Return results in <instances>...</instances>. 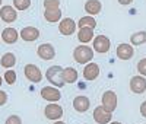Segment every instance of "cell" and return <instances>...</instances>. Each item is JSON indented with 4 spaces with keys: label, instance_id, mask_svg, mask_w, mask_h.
Returning a JSON list of instances; mask_svg holds the SVG:
<instances>
[{
    "label": "cell",
    "instance_id": "6da1fadb",
    "mask_svg": "<svg viewBox=\"0 0 146 124\" xmlns=\"http://www.w3.org/2000/svg\"><path fill=\"white\" fill-rule=\"evenodd\" d=\"M45 76H47L48 82H50L51 85L58 86V88H62V86L66 83L64 79H63V69L60 67V66H51V67H48Z\"/></svg>",
    "mask_w": 146,
    "mask_h": 124
},
{
    "label": "cell",
    "instance_id": "7a4b0ae2",
    "mask_svg": "<svg viewBox=\"0 0 146 124\" xmlns=\"http://www.w3.org/2000/svg\"><path fill=\"white\" fill-rule=\"evenodd\" d=\"M73 57H75V60L78 61V63L85 64V63H88V61L92 60L94 51L88 45H79V47L75 48V51H73Z\"/></svg>",
    "mask_w": 146,
    "mask_h": 124
},
{
    "label": "cell",
    "instance_id": "3957f363",
    "mask_svg": "<svg viewBox=\"0 0 146 124\" xmlns=\"http://www.w3.org/2000/svg\"><path fill=\"white\" fill-rule=\"evenodd\" d=\"M111 118H113L111 111H108L102 105L101 107H96L94 109V120L98 123V124H107V123L111 121Z\"/></svg>",
    "mask_w": 146,
    "mask_h": 124
},
{
    "label": "cell",
    "instance_id": "277c9868",
    "mask_svg": "<svg viewBox=\"0 0 146 124\" xmlns=\"http://www.w3.org/2000/svg\"><path fill=\"white\" fill-rule=\"evenodd\" d=\"M25 76L28 80L34 82V83H38L41 82L42 79V74H41V70L36 67L35 64H27L25 66Z\"/></svg>",
    "mask_w": 146,
    "mask_h": 124
},
{
    "label": "cell",
    "instance_id": "5b68a950",
    "mask_svg": "<svg viewBox=\"0 0 146 124\" xmlns=\"http://www.w3.org/2000/svg\"><path fill=\"white\" fill-rule=\"evenodd\" d=\"M102 107L107 108L108 111H111V113L115 109V107H117V95L113 91H107L102 95Z\"/></svg>",
    "mask_w": 146,
    "mask_h": 124
},
{
    "label": "cell",
    "instance_id": "8992f818",
    "mask_svg": "<svg viewBox=\"0 0 146 124\" xmlns=\"http://www.w3.org/2000/svg\"><path fill=\"white\" fill-rule=\"evenodd\" d=\"M44 113H45V117L50 120H60L63 115V108L57 104H50L45 107Z\"/></svg>",
    "mask_w": 146,
    "mask_h": 124
},
{
    "label": "cell",
    "instance_id": "52a82bcc",
    "mask_svg": "<svg viewBox=\"0 0 146 124\" xmlns=\"http://www.w3.org/2000/svg\"><path fill=\"white\" fill-rule=\"evenodd\" d=\"M110 45H111V42H110V40L105 35H98L94 40V48L98 53H107L110 50Z\"/></svg>",
    "mask_w": 146,
    "mask_h": 124
},
{
    "label": "cell",
    "instance_id": "ba28073f",
    "mask_svg": "<svg viewBox=\"0 0 146 124\" xmlns=\"http://www.w3.org/2000/svg\"><path fill=\"white\" fill-rule=\"evenodd\" d=\"M41 96L47 101H51V102H56L62 98V93H60L58 89L56 88H51V86H45V88L41 89Z\"/></svg>",
    "mask_w": 146,
    "mask_h": 124
},
{
    "label": "cell",
    "instance_id": "9c48e42d",
    "mask_svg": "<svg viewBox=\"0 0 146 124\" xmlns=\"http://www.w3.org/2000/svg\"><path fill=\"white\" fill-rule=\"evenodd\" d=\"M58 29L63 35H72L76 31V22L73 19H70V18H66V19H63L62 22H60Z\"/></svg>",
    "mask_w": 146,
    "mask_h": 124
},
{
    "label": "cell",
    "instance_id": "30bf717a",
    "mask_svg": "<svg viewBox=\"0 0 146 124\" xmlns=\"http://www.w3.org/2000/svg\"><path fill=\"white\" fill-rule=\"evenodd\" d=\"M130 89L135 93H143L146 91V79L140 76H135L130 80Z\"/></svg>",
    "mask_w": 146,
    "mask_h": 124
},
{
    "label": "cell",
    "instance_id": "8fae6325",
    "mask_svg": "<svg viewBox=\"0 0 146 124\" xmlns=\"http://www.w3.org/2000/svg\"><path fill=\"white\" fill-rule=\"evenodd\" d=\"M36 53H38V56L42 58V60H51L54 58L56 56V51H54V47L51 44H41L38 47V50H36Z\"/></svg>",
    "mask_w": 146,
    "mask_h": 124
},
{
    "label": "cell",
    "instance_id": "7c38bea8",
    "mask_svg": "<svg viewBox=\"0 0 146 124\" xmlns=\"http://www.w3.org/2000/svg\"><path fill=\"white\" fill-rule=\"evenodd\" d=\"M0 18H2V21L10 23V22H15L16 21L18 13H16V10L12 7V6H3L2 10H0Z\"/></svg>",
    "mask_w": 146,
    "mask_h": 124
},
{
    "label": "cell",
    "instance_id": "4fadbf2b",
    "mask_svg": "<svg viewBox=\"0 0 146 124\" xmlns=\"http://www.w3.org/2000/svg\"><path fill=\"white\" fill-rule=\"evenodd\" d=\"M133 54H135V50L129 44H120L117 47V57L121 60H129L133 57Z\"/></svg>",
    "mask_w": 146,
    "mask_h": 124
},
{
    "label": "cell",
    "instance_id": "5bb4252c",
    "mask_svg": "<svg viewBox=\"0 0 146 124\" xmlns=\"http://www.w3.org/2000/svg\"><path fill=\"white\" fill-rule=\"evenodd\" d=\"M98 74H100V67H98V64H95V63H89V64H86V67L83 69V78L86 80L96 79Z\"/></svg>",
    "mask_w": 146,
    "mask_h": 124
},
{
    "label": "cell",
    "instance_id": "9a60e30c",
    "mask_svg": "<svg viewBox=\"0 0 146 124\" xmlns=\"http://www.w3.org/2000/svg\"><path fill=\"white\" fill-rule=\"evenodd\" d=\"M21 36H22V40H25V41H35L40 36V31L34 27H27L21 31Z\"/></svg>",
    "mask_w": 146,
    "mask_h": 124
},
{
    "label": "cell",
    "instance_id": "2e32d148",
    "mask_svg": "<svg viewBox=\"0 0 146 124\" xmlns=\"http://www.w3.org/2000/svg\"><path fill=\"white\" fill-rule=\"evenodd\" d=\"M73 108H75L78 113H85L89 108V99L86 96H76L75 101H73Z\"/></svg>",
    "mask_w": 146,
    "mask_h": 124
},
{
    "label": "cell",
    "instance_id": "e0dca14e",
    "mask_svg": "<svg viewBox=\"0 0 146 124\" xmlns=\"http://www.w3.org/2000/svg\"><path fill=\"white\" fill-rule=\"evenodd\" d=\"M2 38L6 44H15L18 41V31L15 28H6L2 32Z\"/></svg>",
    "mask_w": 146,
    "mask_h": 124
},
{
    "label": "cell",
    "instance_id": "ac0fdd59",
    "mask_svg": "<svg viewBox=\"0 0 146 124\" xmlns=\"http://www.w3.org/2000/svg\"><path fill=\"white\" fill-rule=\"evenodd\" d=\"M85 10H86L89 15H98L101 12V2L100 0H88V2L85 3Z\"/></svg>",
    "mask_w": 146,
    "mask_h": 124
},
{
    "label": "cell",
    "instance_id": "d6986e66",
    "mask_svg": "<svg viewBox=\"0 0 146 124\" xmlns=\"http://www.w3.org/2000/svg\"><path fill=\"white\" fill-rule=\"evenodd\" d=\"M94 38V29L92 28H80L78 34V40L80 42H89Z\"/></svg>",
    "mask_w": 146,
    "mask_h": 124
},
{
    "label": "cell",
    "instance_id": "ffe728a7",
    "mask_svg": "<svg viewBox=\"0 0 146 124\" xmlns=\"http://www.w3.org/2000/svg\"><path fill=\"white\" fill-rule=\"evenodd\" d=\"M63 79L66 83H73L78 80V72L73 67H66L63 69Z\"/></svg>",
    "mask_w": 146,
    "mask_h": 124
},
{
    "label": "cell",
    "instance_id": "44dd1931",
    "mask_svg": "<svg viewBox=\"0 0 146 124\" xmlns=\"http://www.w3.org/2000/svg\"><path fill=\"white\" fill-rule=\"evenodd\" d=\"M0 64H2L3 67H6V69L13 67V66L16 64V57H15V54L6 53V54L2 57V60H0Z\"/></svg>",
    "mask_w": 146,
    "mask_h": 124
},
{
    "label": "cell",
    "instance_id": "7402d4cb",
    "mask_svg": "<svg viewBox=\"0 0 146 124\" xmlns=\"http://www.w3.org/2000/svg\"><path fill=\"white\" fill-rule=\"evenodd\" d=\"M131 44L133 45H140V44H145L146 42V31H140V32H136L131 35L130 38Z\"/></svg>",
    "mask_w": 146,
    "mask_h": 124
},
{
    "label": "cell",
    "instance_id": "603a6c76",
    "mask_svg": "<svg viewBox=\"0 0 146 124\" xmlns=\"http://www.w3.org/2000/svg\"><path fill=\"white\" fill-rule=\"evenodd\" d=\"M96 27V21L92 16H83L79 21V28H95Z\"/></svg>",
    "mask_w": 146,
    "mask_h": 124
},
{
    "label": "cell",
    "instance_id": "cb8c5ba5",
    "mask_svg": "<svg viewBox=\"0 0 146 124\" xmlns=\"http://www.w3.org/2000/svg\"><path fill=\"white\" fill-rule=\"evenodd\" d=\"M44 18L48 22H57L60 18H62V12H60V9H57V10H45Z\"/></svg>",
    "mask_w": 146,
    "mask_h": 124
},
{
    "label": "cell",
    "instance_id": "d4e9b609",
    "mask_svg": "<svg viewBox=\"0 0 146 124\" xmlns=\"http://www.w3.org/2000/svg\"><path fill=\"white\" fill-rule=\"evenodd\" d=\"M45 10H57L60 9V0H44Z\"/></svg>",
    "mask_w": 146,
    "mask_h": 124
},
{
    "label": "cell",
    "instance_id": "484cf974",
    "mask_svg": "<svg viewBox=\"0 0 146 124\" xmlns=\"http://www.w3.org/2000/svg\"><path fill=\"white\" fill-rule=\"evenodd\" d=\"M13 6L18 10H27L31 6V0H13Z\"/></svg>",
    "mask_w": 146,
    "mask_h": 124
},
{
    "label": "cell",
    "instance_id": "4316f807",
    "mask_svg": "<svg viewBox=\"0 0 146 124\" xmlns=\"http://www.w3.org/2000/svg\"><path fill=\"white\" fill-rule=\"evenodd\" d=\"M5 80H6L9 85H13V83L16 82V73H15L13 70H7V72L5 73Z\"/></svg>",
    "mask_w": 146,
    "mask_h": 124
},
{
    "label": "cell",
    "instance_id": "83f0119b",
    "mask_svg": "<svg viewBox=\"0 0 146 124\" xmlns=\"http://www.w3.org/2000/svg\"><path fill=\"white\" fill-rule=\"evenodd\" d=\"M137 70L140 74H143V76H146V58L140 60L139 63H137Z\"/></svg>",
    "mask_w": 146,
    "mask_h": 124
},
{
    "label": "cell",
    "instance_id": "f1b7e54d",
    "mask_svg": "<svg viewBox=\"0 0 146 124\" xmlns=\"http://www.w3.org/2000/svg\"><path fill=\"white\" fill-rule=\"evenodd\" d=\"M6 124H22V121H21V118L18 115H10L6 120Z\"/></svg>",
    "mask_w": 146,
    "mask_h": 124
},
{
    "label": "cell",
    "instance_id": "f546056e",
    "mask_svg": "<svg viewBox=\"0 0 146 124\" xmlns=\"http://www.w3.org/2000/svg\"><path fill=\"white\" fill-rule=\"evenodd\" d=\"M7 101V93L3 92V91H0V105H5Z\"/></svg>",
    "mask_w": 146,
    "mask_h": 124
},
{
    "label": "cell",
    "instance_id": "4dcf8cb0",
    "mask_svg": "<svg viewBox=\"0 0 146 124\" xmlns=\"http://www.w3.org/2000/svg\"><path fill=\"white\" fill-rule=\"evenodd\" d=\"M140 113H142V115H143V117H146V101L140 105Z\"/></svg>",
    "mask_w": 146,
    "mask_h": 124
},
{
    "label": "cell",
    "instance_id": "1f68e13d",
    "mask_svg": "<svg viewBox=\"0 0 146 124\" xmlns=\"http://www.w3.org/2000/svg\"><path fill=\"white\" fill-rule=\"evenodd\" d=\"M118 2H120V5H130L133 0H118Z\"/></svg>",
    "mask_w": 146,
    "mask_h": 124
},
{
    "label": "cell",
    "instance_id": "d6a6232c",
    "mask_svg": "<svg viewBox=\"0 0 146 124\" xmlns=\"http://www.w3.org/2000/svg\"><path fill=\"white\" fill-rule=\"evenodd\" d=\"M54 124H64V123H63V121H56Z\"/></svg>",
    "mask_w": 146,
    "mask_h": 124
},
{
    "label": "cell",
    "instance_id": "836d02e7",
    "mask_svg": "<svg viewBox=\"0 0 146 124\" xmlns=\"http://www.w3.org/2000/svg\"><path fill=\"white\" fill-rule=\"evenodd\" d=\"M2 82H3V80H2V78H0V86H2Z\"/></svg>",
    "mask_w": 146,
    "mask_h": 124
},
{
    "label": "cell",
    "instance_id": "e575fe53",
    "mask_svg": "<svg viewBox=\"0 0 146 124\" xmlns=\"http://www.w3.org/2000/svg\"><path fill=\"white\" fill-rule=\"evenodd\" d=\"M111 124H121V123H117V121H115V123H111Z\"/></svg>",
    "mask_w": 146,
    "mask_h": 124
},
{
    "label": "cell",
    "instance_id": "d590c367",
    "mask_svg": "<svg viewBox=\"0 0 146 124\" xmlns=\"http://www.w3.org/2000/svg\"><path fill=\"white\" fill-rule=\"evenodd\" d=\"M0 5H2V0H0Z\"/></svg>",
    "mask_w": 146,
    "mask_h": 124
}]
</instances>
